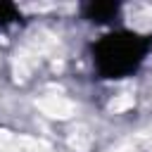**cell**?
Here are the masks:
<instances>
[{"instance_id":"cell-1","label":"cell","mask_w":152,"mask_h":152,"mask_svg":"<svg viewBox=\"0 0 152 152\" xmlns=\"http://www.w3.org/2000/svg\"><path fill=\"white\" fill-rule=\"evenodd\" d=\"M152 38L135 31H112L93 45V64L102 78H126L145 62Z\"/></svg>"},{"instance_id":"cell-2","label":"cell","mask_w":152,"mask_h":152,"mask_svg":"<svg viewBox=\"0 0 152 152\" xmlns=\"http://www.w3.org/2000/svg\"><path fill=\"white\" fill-rule=\"evenodd\" d=\"M83 12L90 21H109L119 12V2H90Z\"/></svg>"},{"instance_id":"cell-3","label":"cell","mask_w":152,"mask_h":152,"mask_svg":"<svg viewBox=\"0 0 152 152\" xmlns=\"http://www.w3.org/2000/svg\"><path fill=\"white\" fill-rule=\"evenodd\" d=\"M19 19V10L12 2H0V26H7Z\"/></svg>"}]
</instances>
